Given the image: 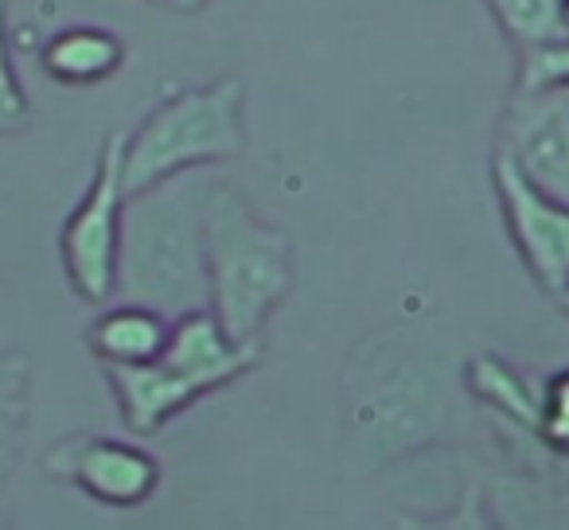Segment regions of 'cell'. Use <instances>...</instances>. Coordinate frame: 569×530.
I'll return each mask as SVG.
<instances>
[{"label": "cell", "instance_id": "15", "mask_svg": "<svg viewBox=\"0 0 569 530\" xmlns=\"http://www.w3.org/2000/svg\"><path fill=\"white\" fill-rule=\"evenodd\" d=\"M488 9L519 59L569 40V0H488Z\"/></svg>", "mask_w": 569, "mask_h": 530}, {"label": "cell", "instance_id": "21", "mask_svg": "<svg viewBox=\"0 0 569 530\" xmlns=\"http://www.w3.org/2000/svg\"><path fill=\"white\" fill-rule=\"evenodd\" d=\"M0 530H17V527H12V514L4 511V503H0Z\"/></svg>", "mask_w": 569, "mask_h": 530}, {"label": "cell", "instance_id": "6", "mask_svg": "<svg viewBox=\"0 0 569 530\" xmlns=\"http://www.w3.org/2000/svg\"><path fill=\"white\" fill-rule=\"evenodd\" d=\"M126 133H110L98 149L94 176L59 234L67 281L87 304L118 297L121 234H126Z\"/></svg>", "mask_w": 569, "mask_h": 530}, {"label": "cell", "instance_id": "19", "mask_svg": "<svg viewBox=\"0 0 569 530\" xmlns=\"http://www.w3.org/2000/svg\"><path fill=\"white\" fill-rule=\"evenodd\" d=\"M569 82V40L558 43V48L535 51V56L519 59V79L515 87L530 90V87H561Z\"/></svg>", "mask_w": 569, "mask_h": 530}, {"label": "cell", "instance_id": "7", "mask_svg": "<svg viewBox=\"0 0 569 530\" xmlns=\"http://www.w3.org/2000/svg\"><path fill=\"white\" fill-rule=\"evenodd\" d=\"M491 183H496L507 238L519 250L527 273L535 278L538 289L561 301L569 293V203L535 188L499 152L491 160Z\"/></svg>", "mask_w": 569, "mask_h": 530}, {"label": "cell", "instance_id": "17", "mask_svg": "<svg viewBox=\"0 0 569 530\" xmlns=\"http://www.w3.org/2000/svg\"><path fill=\"white\" fill-rule=\"evenodd\" d=\"M538 449L550 460H569V367H561V371L542 379Z\"/></svg>", "mask_w": 569, "mask_h": 530}, {"label": "cell", "instance_id": "14", "mask_svg": "<svg viewBox=\"0 0 569 530\" xmlns=\"http://www.w3.org/2000/svg\"><path fill=\"white\" fill-rule=\"evenodd\" d=\"M32 429V363L20 351H0V491L24 460Z\"/></svg>", "mask_w": 569, "mask_h": 530}, {"label": "cell", "instance_id": "12", "mask_svg": "<svg viewBox=\"0 0 569 530\" xmlns=\"http://www.w3.org/2000/svg\"><path fill=\"white\" fill-rule=\"evenodd\" d=\"M168 336H172V320L157 309H144V304H113L102 317L90 324V351H94L98 363L110 371V367H144L157 363L168 348Z\"/></svg>", "mask_w": 569, "mask_h": 530}, {"label": "cell", "instance_id": "4", "mask_svg": "<svg viewBox=\"0 0 569 530\" xmlns=\"http://www.w3.org/2000/svg\"><path fill=\"white\" fill-rule=\"evenodd\" d=\"M246 149L242 79H214L164 98L126 137V191L141 196L176 176L203 172Z\"/></svg>", "mask_w": 569, "mask_h": 530}, {"label": "cell", "instance_id": "16", "mask_svg": "<svg viewBox=\"0 0 569 530\" xmlns=\"http://www.w3.org/2000/svg\"><path fill=\"white\" fill-rule=\"evenodd\" d=\"M390 530H499L488 503V488L480 480H468L460 499L437 514H395Z\"/></svg>", "mask_w": 569, "mask_h": 530}, {"label": "cell", "instance_id": "11", "mask_svg": "<svg viewBox=\"0 0 569 530\" xmlns=\"http://www.w3.org/2000/svg\"><path fill=\"white\" fill-rule=\"evenodd\" d=\"M465 390L511 433L538 449V413H542V382L527 379L496 356H476L465 367ZM542 452V449H538ZM546 457V452H542Z\"/></svg>", "mask_w": 569, "mask_h": 530}, {"label": "cell", "instance_id": "8", "mask_svg": "<svg viewBox=\"0 0 569 530\" xmlns=\"http://www.w3.org/2000/svg\"><path fill=\"white\" fill-rule=\"evenodd\" d=\"M43 472L118 511L144 507L160 491V460L141 444L102 433H74L51 444L43 457Z\"/></svg>", "mask_w": 569, "mask_h": 530}, {"label": "cell", "instance_id": "9", "mask_svg": "<svg viewBox=\"0 0 569 530\" xmlns=\"http://www.w3.org/2000/svg\"><path fill=\"white\" fill-rule=\"evenodd\" d=\"M499 157H507L535 188L569 203V82L511 90L499 121Z\"/></svg>", "mask_w": 569, "mask_h": 530}, {"label": "cell", "instance_id": "10", "mask_svg": "<svg viewBox=\"0 0 569 530\" xmlns=\"http://www.w3.org/2000/svg\"><path fill=\"white\" fill-rule=\"evenodd\" d=\"M483 488L499 530H569V480L553 468L507 472Z\"/></svg>", "mask_w": 569, "mask_h": 530}, {"label": "cell", "instance_id": "3", "mask_svg": "<svg viewBox=\"0 0 569 530\" xmlns=\"http://www.w3.org/2000/svg\"><path fill=\"white\" fill-rule=\"evenodd\" d=\"M258 359L261 343L230 340L227 328L207 309L172 320V336H168V348L157 363L110 367L106 379H110L129 433L157 437L203 394H214V390L242 379L246 371H253Z\"/></svg>", "mask_w": 569, "mask_h": 530}, {"label": "cell", "instance_id": "20", "mask_svg": "<svg viewBox=\"0 0 569 530\" xmlns=\"http://www.w3.org/2000/svg\"><path fill=\"white\" fill-rule=\"evenodd\" d=\"M176 9H183V12H196V9H203L207 0H172Z\"/></svg>", "mask_w": 569, "mask_h": 530}, {"label": "cell", "instance_id": "1", "mask_svg": "<svg viewBox=\"0 0 569 530\" xmlns=\"http://www.w3.org/2000/svg\"><path fill=\"white\" fill-rule=\"evenodd\" d=\"M214 176L188 172L129 196L121 234L118 297L168 320L211 309L207 278V196Z\"/></svg>", "mask_w": 569, "mask_h": 530}, {"label": "cell", "instance_id": "13", "mask_svg": "<svg viewBox=\"0 0 569 530\" xmlns=\"http://www.w3.org/2000/svg\"><path fill=\"white\" fill-rule=\"evenodd\" d=\"M126 63V43L118 32L98 24H74L63 28L48 40L40 56V67L59 87H98L113 79Z\"/></svg>", "mask_w": 569, "mask_h": 530}, {"label": "cell", "instance_id": "18", "mask_svg": "<svg viewBox=\"0 0 569 530\" xmlns=\"http://www.w3.org/2000/svg\"><path fill=\"white\" fill-rule=\"evenodd\" d=\"M28 121H32V106H28L17 63H12L9 28H4V0H0V137L20 133Z\"/></svg>", "mask_w": 569, "mask_h": 530}, {"label": "cell", "instance_id": "5", "mask_svg": "<svg viewBox=\"0 0 569 530\" xmlns=\"http://www.w3.org/2000/svg\"><path fill=\"white\" fill-rule=\"evenodd\" d=\"M460 387L465 371H457L445 356L406 359L379 374L356 406L359 449L371 468L449 441L457 426Z\"/></svg>", "mask_w": 569, "mask_h": 530}, {"label": "cell", "instance_id": "2", "mask_svg": "<svg viewBox=\"0 0 569 530\" xmlns=\"http://www.w3.org/2000/svg\"><path fill=\"white\" fill-rule=\"evenodd\" d=\"M207 278L214 320L238 343H261L297 278L293 238L261 219L227 180H214L207 196Z\"/></svg>", "mask_w": 569, "mask_h": 530}, {"label": "cell", "instance_id": "22", "mask_svg": "<svg viewBox=\"0 0 569 530\" xmlns=\"http://www.w3.org/2000/svg\"><path fill=\"white\" fill-rule=\"evenodd\" d=\"M561 309H566V312H569V293H566V297H561Z\"/></svg>", "mask_w": 569, "mask_h": 530}]
</instances>
